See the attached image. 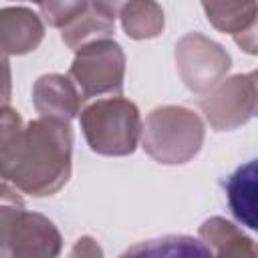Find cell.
I'll list each match as a JSON object with an SVG mask.
<instances>
[{
	"label": "cell",
	"mask_w": 258,
	"mask_h": 258,
	"mask_svg": "<svg viewBox=\"0 0 258 258\" xmlns=\"http://www.w3.org/2000/svg\"><path fill=\"white\" fill-rule=\"evenodd\" d=\"M69 121L40 117L22 123L16 109L0 107V175L20 194L46 198L71 177Z\"/></svg>",
	"instance_id": "obj_1"
},
{
	"label": "cell",
	"mask_w": 258,
	"mask_h": 258,
	"mask_svg": "<svg viewBox=\"0 0 258 258\" xmlns=\"http://www.w3.org/2000/svg\"><path fill=\"white\" fill-rule=\"evenodd\" d=\"M204 137L202 117L181 105L157 107L141 125L145 153L163 165H181L194 159L204 145Z\"/></svg>",
	"instance_id": "obj_2"
},
{
	"label": "cell",
	"mask_w": 258,
	"mask_h": 258,
	"mask_svg": "<svg viewBox=\"0 0 258 258\" xmlns=\"http://www.w3.org/2000/svg\"><path fill=\"white\" fill-rule=\"evenodd\" d=\"M141 113L137 105L119 95L97 99L81 111V129L89 147L99 155H131L141 139Z\"/></svg>",
	"instance_id": "obj_3"
},
{
	"label": "cell",
	"mask_w": 258,
	"mask_h": 258,
	"mask_svg": "<svg viewBox=\"0 0 258 258\" xmlns=\"http://www.w3.org/2000/svg\"><path fill=\"white\" fill-rule=\"evenodd\" d=\"M69 77L81 99L121 95L125 79V52L111 38H97L75 50Z\"/></svg>",
	"instance_id": "obj_4"
},
{
	"label": "cell",
	"mask_w": 258,
	"mask_h": 258,
	"mask_svg": "<svg viewBox=\"0 0 258 258\" xmlns=\"http://www.w3.org/2000/svg\"><path fill=\"white\" fill-rule=\"evenodd\" d=\"M56 226L36 212H26L24 204L0 202V254L22 258H46L60 252Z\"/></svg>",
	"instance_id": "obj_5"
},
{
	"label": "cell",
	"mask_w": 258,
	"mask_h": 258,
	"mask_svg": "<svg viewBox=\"0 0 258 258\" xmlns=\"http://www.w3.org/2000/svg\"><path fill=\"white\" fill-rule=\"evenodd\" d=\"M175 64L183 85L202 95L226 77L232 58L222 44L200 32H187L175 44Z\"/></svg>",
	"instance_id": "obj_6"
},
{
	"label": "cell",
	"mask_w": 258,
	"mask_h": 258,
	"mask_svg": "<svg viewBox=\"0 0 258 258\" xmlns=\"http://www.w3.org/2000/svg\"><path fill=\"white\" fill-rule=\"evenodd\" d=\"M256 73L234 75L220 81L198 101L208 123L216 131H232L256 115Z\"/></svg>",
	"instance_id": "obj_7"
},
{
	"label": "cell",
	"mask_w": 258,
	"mask_h": 258,
	"mask_svg": "<svg viewBox=\"0 0 258 258\" xmlns=\"http://www.w3.org/2000/svg\"><path fill=\"white\" fill-rule=\"evenodd\" d=\"M208 22L234 36L248 54H256V0H202Z\"/></svg>",
	"instance_id": "obj_8"
},
{
	"label": "cell",
	"mask_w": 258,
	"mask_h": 258,
	"mask_svg": "<svg viewBox=\"0 0 258 258\" xmlns=\"http://www.w3.org/2000/svg\"><path fill=\"white\" fill-rule=\"evenodd\" d=\"M44 38L42 18L24 6L0 8V54H26Z\"/></svg>",
	"instance_id": "obj_9"
},
{
	"label": "cell",
	"mask_w": 258,
	"mask_h": 258,
	"mask_svg": "<svg viewBox=\"0 0 258 258\" xmlns=\"http://www.w3.org/2000/svg\"><path fill=\"white\" fill-rule=\"evenodd\" d=\"M81 95L71 77L50 73L36 79L32 87V103L40 117L71 121L81 109Z\"/></svg>",
	"instance_id": "obj_10"
},
{
	"label": "cell",
	"mask_w": 258,
	"mask_h": 258,
	"mask_svg": "<svg viewBox=\"0 0 258 258\" xmlns=\"http://www.w3.org/2000/svg\"><path fill=\"white\" fill-rule=\"evenodd\" d=\"M198 236L210 256H256L254 240L248 238L242 228L220 216L206 220L200 226Z\"/></svg>",
	"instance_id": "obj_11"
},
{
	"label": "cell",
	"mask_w": 258,
	"mask_h": 258,
	"mask_svg": "<svg viewBox=\"0 0 258 258\" xmlns=\"http://www.w3.org/2000/svg\"><path fill=\"white\" fill-rule=\"evenodd\" d=\"M224 185L236 220L242 222V226L256 230V159L240 165Z\"/></svg>",
	"instance_id": "obj_12"
},
{
	"label": "cell",
	"mask_w": 258,
	"mask_h": 258,
	"mask_svg": "<svg viewBox=\"0 0 258 258\" xmlns=\"http://www.w3.org/2000/svg\"><path fill=\"white\" fill-rule=\"evenodd\" d=\"M121 26L133 40L155 38L163 32V10L155 0H129L119 10Z\"/></svg>",
	"instance_id": "obj_13"
},
{
	"label": "cell",
	"mask_w": 258,
	"mask_h": 258,
	"mask_svg": "<svg viewBox=\"0 0 258 258\" xmlns=\"http://www.w3.org/2000/svg\"><path fill=\"white\" fill-rule=\"evenodd\" d=\"M60 38L62 42L73 48L79 50L83 44L97 40V38H111V34L115 32V20L103 16L101 12H97L91 4L77 16L73 18L69 24H64L60 28Z\"/></svg>",
	"instance_id": "obj_14"
},
{
	"label": "cell",
	"mask_w": 258,
	"mask_h": 258,
	"mask_svg": "<svg viewBox=\"0 0 258 258\" xmlns=\"http://www.w3.org/2000/svg\"><path fill=\"white\" fill-rule=\"evenodd\" d=\"M38 6L42 20L48 26L62 28L89 6V0H42Z\"/></svg>",
	"instance_id": "obj_15"
},
{
	"label": "cell",
	"mask_w": 258,
	"mask_h": 258,
	"mask_svg": "<svg viewBox=\"0 0 258 258\" xmlns=\"http://www.w3.org/2000/svg\"><path fill=\"white\" fill-rule=\"evenodd\" d=\"M12 97V71L4 54H0V107L8 105Z\"/></svg>",
	"instance_id": "obj_16"
},
{
	"label": "cell",
	"mask_w": 258,
	"mask_h": 258,
	"mask_svg": "<svg viewBox=\"0 0 258 258\" xmlns=\"http://www.w3.org/2000/svg\"><path fill=\"white\" fill-rule=\"evenodd\" d=\"M129 0H89V4L97 10V12H101L103 16H107V18H111V20H115L117 16H119V10L127 4Z\"/></svg>",
	"instance_id": "obj_17"
},
{
	"label": "cell",
	"mask_w": 258,
	"mask_h": 258,
	"mask_svg": "<svg viewBox=\"0 0 258 258\" xmlns=\"http://www.w3.org/2000/svg\"><path fill=\"white\" fill-rule=\"evenodd\" d=\"M77 254H81V256H97V254H101V250H99V246H97V242L93 238L85 236V238L77 240V246L71 252V256H77Z\"/></svg>",
	"instance_id": "obj_18"
},
{
	"label": "cell",
	"mask_w": 258,
	"mask_h": 258,
	"mask_svg": "<svg viewBox=\"0 0 258 258\" xmlns=\"http://www.w3.org/2000/svg\"><path fill=\"white\" fill-rule=\"evenodd\" d=\"M0 202L24 204V202H22V198H20V194H18V189H16L8 179H4L2 175H0Z\"/></svg>",
	"instance_id": "obj_19"
},
{
	"label": "cell",
	"mask_w": 258,
	"mask_h": 258,
	"mask_svg": "<svg viewBox=\"0 0 258 258\" xmlns=\"http://www.w3.org/2000/svg\"><path fill=\"white\" fill-rule=\"evenodd\" d=\"M24 2H36V4H40L42 0H24Z\"/></svg>",
	"instance_id": "obj_20"
}]
</instances>
